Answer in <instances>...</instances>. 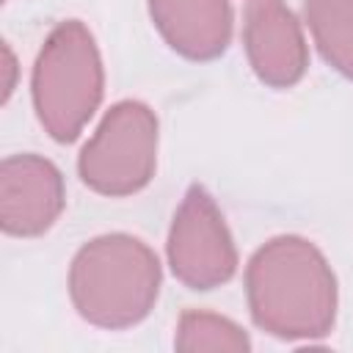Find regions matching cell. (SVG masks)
<instances>
[{
    "label": "cell",
    "instance_id": "obj_1",
    "mask_svg": "<svg viewBox=\"0 0 353 353\" xmlns=\"http://www.w3.org/2000/svg\"><path fill=\"white\" fill-rule=\"evenodd\" d=\"M245 290L254 323L273 336L317 339L334 325V273L303 237L284 234L265 243L248 262Z\"/></svg>",
    "mask_w": 353,
    "mask_h": 353
},
{
    "label": "cell",
    "instance_id": "obj_2",
    "mask_svg": "<svg viewBox=\"0 0 353 353\" xmlns=\"http://www.w3.org/2000/svg\"><path fill=\"white\" fill-rule=\"evenodd\" d=\"M160 262L130 234H102L83 245L72 262L69 292L77 312L102 328L141 323L157 301Z\"/></svg>",
    "mask_w": 353,
    "mask_h": 353
},
{
    "label": "cell",
    "instance_id": "obj_3",
    "mask_svg": "<svg viewBox=\"0 0 353 353\" xmlns=\"http://www.w3.org/2000/svg\"><path fill=\"white\" fill-rule=\"evenodd\" d=\"M102 99V61L91 30L61 22L44 41L33 66V102L47 132L69 143L80 135Z\"/></svg>",
    "mask_w": 353,
    "mask_h": 353
},
{
    "label": "cell",
    "instance_id": "obj_4",
    "mask_svg": "<svg viewBox=\"0 0 353 353\" xmlns=\"http://www.w3.org/2000/svg\"><path fill=\"white\" fill-rule=\"evenodd\" d=\"M157 163V116L135 99L108 110L80 152L83 182L105 196H130L149 185Z\"/></svg>",
    "mask_w": 353,
    "mask_h": 353
},
{
    "label": "cell",
    "instance_id": "obj_5",
    "mask_svg": "<svg viewBox=\"0 0 353 353\" xmlns=\"http://www.w3.org/2000/svg\"><path fill=\"white\" fill-rule=\"evenodd\" d=\"M168 262L174 276L190 290H212L234 276L237 251L212 196L193 185L174 215L168 234Z\"/></svg>",
    "mask_w": 353,
    "mask_h": 353
},
{
    "label": "cell",
    "instance_id": "obj_6",
    "mask_svg": "<svg viewBox=\"0 0 353 353\" xmlns=\"http://www.w3.org/2000/svg\"><path fill=\"white\" fill-rule=\"evenodd\" d=\"M63 210L61 171L36 154H14L0 168V221L8 234L33 237Z\"/></svg>",
    "mask_w": 353,
    "mask_h": 353
},
{
    "label": "cell",
    "instance_id": "obj_7",
    "mask_svg": "<svg viewBox=\"0 0 353 353\" xmlns=\"http://www.w3.org/2000/svg\"><path fill=\"white\" fill-rule=\"evenodd\" d=\"M243 41L256 77L273 88L295 85L306 72V41L295 14L281 0H254L245 8Z\"/></svg>",
    "mask_w": 353,
    "mask_h": 353
},
{
    "label": "cell",
    "instance_id": "obj_8",
    "mask_svg": "<svg viewBox=\"0 0 353 353\" xmlns=\"http://www.w3.org/2000/svg\"><path fill=\"white\" fill-rule=\"evenodd\" d=\"M163 39L185 58H218L232 39L229 0H149Z\"/></svg>",
    "mask_w": 353,
    "mask_h": 353
},
{
    "label": "cell",
    "instance_id": "obj_9",
    "mask_svg": "<svg viewBox=\"0 0 353 353\" xmlns=\"http://www.w3.org/2000/svg\"><path fill=\"white\" fill-rule=\"evenodd\" d=\"M303 11L323 58L353 77V0H306Z\"/></svg>",
    "mask_w": 353,
    "mask_h": 353
},
{
    "label": "cell",
    "instance_id": "obj_10",
    "mask_svg": "<svg viewBox=\"0 0 353 353\" xmlns=\"http://www.w3.org/2000/svg\"><path fill=\"white\" fill-rule=\"evenodd\" d=\"M176 350L182 353H215V350H229V353H245L248 350V336L226 317H218L212 312L201 309H188L179 317V334H176Z\"/></svg>",
    "mask_w": 353,
    "mask_h": 353
}]
</instances>
